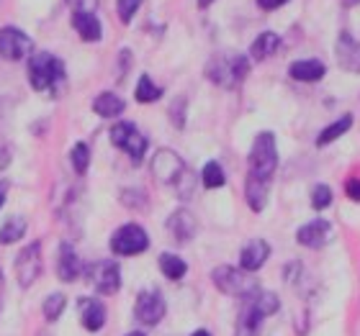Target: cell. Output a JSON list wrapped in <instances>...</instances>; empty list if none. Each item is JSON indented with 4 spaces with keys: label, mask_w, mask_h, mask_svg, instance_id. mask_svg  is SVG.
I'll use <instances>...</instances> for the list:
<instances>
[{
    "label": "cell",
    "mask_w": 360,
    "mask_h": 336,
    "mask_svg": "<svg viewBox=\"0 0 360 336\" xmlns=\"http://www.w3.org/2000/svg\"><path fill=\"white\" fill-rule=\"evenodd\" d=\"M278 308H281V300H278L276 293L257 290L255 295L245 298L242 311H240V318H237L234 336H260L263 321L268 318V316L278 314Z\"/></svg>",
    "instance_id": "cell-1"
},
{
    "label": "cell",
    "mask_w": 360,
    "mask_h": 336,
    "mask_svg": "<svg viewBox=\"0 0 360 336\" xmlns=\"http://www.w3.org/2000/svg\"><path fill=\"white\" fill-rule=\"evenodd\" d=\"M29 85L37 93L52 90V95H60V88L65 85V65L60 57L49 52L31 54L29 60Z\"/></svg>",
    "instance_id": "cell-2"
},
{
    "label": "cell",
    "mask_w": 360,
    "mask_h": 336,
    "mask_svg": "<svg viewBox=\"0 0 360 336\" xmlns=\"http://www.w3.org/2000/svg\"><path fill=\"white\" fill-rule=\"evenodd\" d=\"M250 75V60L245 54H217L206 65V77L224 90H234Z\"/></svg>",
    "instance_id": "cell-3"
},
{
    "label": "cell",
    "mask_w": 360,
    "mask_h": 336,
    "mask_svg": "<svg viewBox=\"0 0 360 336\" xmlns=\"http://www.w3.org/2000/svg\"><path fill=\"white\" fill-rule=\"evenodd\" d=\"M211 280L224 295H232V298H250L260 290L255 277H250V272H245L242 267H229V264H221L211 272Z\"/></svg>",
    "instance_id": "cell-4"
},
{
    "label": "cell",
    "mask_w": 360,
    "mask_h": 336,
    "mask_svg": "<svg viewBox=\"0 0 360 336\" xmlns=\"http://www.w3.org/2000/svg\"><path fill=\"white\" fill-rule=\"evenodd\" d=\"M278 170V149H276V136L270 131L255 136L252 149H250V172L260 180H273Z\"/></svg>",
    "instance_id": "cell-5"
},
{
    "label": "cell",
    "mask_w": 360,
    "mask_h": 336,
    "mask_svg": "<svg viewBox=\"0 0 360 336\" xmlns=\"http://www.w3.org/2000/svg\"><path fill=\"white\" fill-rule=\"evenodd\" d=\"M111 144L127 152L129 159H131V165H142L144 154H147V139H144V136L136 131L134 123H129V121L113 123V128H111Z\"/></svg>",
    "instance_id": "cell-6"
},
{
    "label": "cell",
    "mask_w": 360,
    "mask_h": 336,
    "mask_svg": "<svg viewBox=\"0 0 360 336\" xmlns=\"http://www.w3.org/2000/svg\"><path fill=\"white\" fill-rule=\"evenodd\" d=\"M85 280H88V283L96 288V293H101V295H113V293H119V288H121V267L116 262L98 260L85 267Z\"/></svg>",
    "instance_id": "cell-7"
},
{
    "label": "cell",
    "mask_w": 360,
    "mask_h": 336,
    "mask_svg": "<svg viewBox=\"0 0 360 336\" xmlns=\"http://www.w3.org/2000/svg\"><path fill=\"white\" fill-rule=\"evenodd\" d=\"M147 247H150V236L139 224L121 226L111 236V252L119 257H134V254H142Z\"/></svg>",
    "instance_id": "cell-8"
},
{
    "label": "cell",
    "mask_w": 360,
    "mask_h": 336,
    "mask_svg": "<svg viewBox=\"0 0 360 336\" xmlns=\"http://www.w3.org/2000/svg\"><path fill=\"white\" fill-rule=\"evenodd\" d=\"M39 275H41V244L31 241L15 257V280L21 288H31L39 280Z\"/></svg>",
    "instance_id": "cell-9"
},
{
    "label": "cell",
    "mask_w": 360,
    "mask_h": 336,
    "mask_svg": "<svg viewBox=\"0 0 360 336\" xmlns=\"http://www.w3.org/2000/svg\"><path fill=\"white\" fill-rule=\"evenodd\" d=\"M152 177L160 180L162 185H175L180 180V175L186 172V162L180 159L178 152L173 149H158L152 157Z\"/></svg>",
    "instance_id": "cell-10"
},
{
    "label": "cell",
    "mask_w": 360,
    "mask_h": 336,
    "mask_svg": "<svg viewBox=\"0 0 360 336\" xmlns=\"http://www.w3.org/2000/svg\"><path fill=\"white\" fill-rule=\"evenodd\" d=\"M165 298L160 290H142L136 295L134 303V316L136 321L144 323V326H158L162 318H165Z\"/></svg>",
    "instance_id": "cell-11"
},
{
    "label": "cell",
    "mask_w": 360,
    "mask_h": 336,
    "mask_svg": "<svg viewBox=\"0 0 360 336\" xmlns=\"http://www.w3.org/2000/svg\"><path fill=\"white\" fill-rule=\"evenodd\" d=\"M31 49H34V44L21 29H15V26H3L0 29V57L3 60L18 62L23 57H29Z\"/></svg>",
    "instance_id": "cell-12"
},
{
    "label": "cell",
    "mask_w": 360,
    "mask_h": 336,
    "mask_svg": "<svg viewBox=\"0 0 360 336\" xmlns=\"http://www.w3.org/2000/svg\"><path fill=\"white\" fill-rule=\"evenodd\" d=\"M335 57H338V65L345 72L360 75V41H355L347 31H342L335 41Z\"/></svg>",
    "instance_id": "cell-13"
},
{
    "label": "cell",
    "mask_w": 360,
    "mask_h": 336,
    "mask_svg": "<svg viewBox=\"0 0 360 336\" xmlns=\"http://www.w3.org/2000/svg\"><path fill=\"white\" fill-rule=\"evenodd\" d=\"M330 239H332V224L324 221V218H316V221L301 226L299 231H296V241H299L301 247H309V249L324 247Z\"/></svg>",
    "instance_id": "cell-14"
},
{
    "label": "cell",
    "mask_w": 360,
    "mask_h": 336,
    "mask_svg": "<svg viewBox=\"0 0 360 336\" xmlns=\"http://www.w3.org/2000/svg\"><path fill=\"white\" fill-rule=\"evenodd\" d=\"M77 308H80V323H83L85 331H101L105 323V306L98 298H80L77 300Z\"/></svg>",
    "instance_id": "cell-15"
},
{
    "label": "cell",
    "mask_w": 360,
    "mask_h": 336,
    "mask_svg": "<svg viewBox=\"0 0 360 336\" xmlns=\"http://www.w3.org/2000/svg\"><path fill=\"white\" fill-rule=\"evenodd\" d=\"M57 275H60L62 283H72L77 277L83 275V262L75 254L70 241H62L60 247V262H57Z\"/></svg>",
    "instance_id": "cell-16"
},
{
    "label": "cell",
    "mask_w": 360,
    "mask_h": 336,
    "mask_svg": "<svg viewBox=\"0 0 360 336\" xmlns=\"http://www.w3.org/2000/svg\"><path fill=\"white\" fill-rule=\"evenodd\" d=\"M167 231L173 234L180 244H188V241L195 236V216L191 210L178 208L175 213H170L167 218Z\"/></svg>",
    "instance_id": "cell-17"
},
{
    "label": "cell",
    "mask_w": 360,
    "mask_h": 336,
    "mask_svg": "<svg viewBox=\"0 0 360 336\" xmlns=\"http://www.w3.org/2000/svg\"><path fill=\"white\" fill-rule=\"evenodd\" d=\"M268 257H270L268 241L255 239V241H250V244H245V247H242V252H240V267L245 269V272H257V269H260L265 262H268Z\"/></svg>",
    "instance_id": "cell-18"
},
{
    "label": "cell",
    "mask_w": 360,
    "mask_h": 336,
    "mask_svg": "<svg viewBox=\"0 0 360 336\" xmlns=\"http://www.w3.org/2000/svg\"><path fill=\"white\" fill-rule=\"evenodd\" d=\"M288 75L296 83H319L327 75V67L319 60H301V62H293L291 67H288Z\"/></svg>",
    "instance_id": "cell-19"
},
{
    "label": "cell",
    "mask_w": 360,
    "mask_h": 336,
    "mask_svg": "<svg viewBox=\"0 0 360 336\" xmlns=\"http://www.w3.org/2000/svg\"><path fill=\"white\" fill-rule=\"evenodd\" d=\"M72 29L77 31V36L83 41H101L103 36V26L93 13H85V11H75L72 13Z\"/></svg>",
    "instance_id": "cell-20"
},
{
    "label": "cell",
    "mask_w": 360,
    "mask_h": 336,
    "mask_svg": "<svg viewBox=\"0 0 360 336\" xmlns=\"http://www.w3.org/2000/svg\"><path fill=\"white\" fill-rule=\"evenodd\" d=\"M268 190H270V180H260L255 175H248V182H245V198H248V206L255 213L265 208V201H268Z\"/></svg>",
    "instance_id": "cell-21"
},
{
    "label": "cell",
    "mask_w": 360,
    "mask_h": 336,
    "mask_svg": "<svg viewBox=\"0 0 360 336\" xmlns=\"http://www.w3.org/2000/svg\"><path fill=\"white\" fill-rule=\"evenodd\" d=\"M93 111H96L101 119H119L121 113L127 111V103H124L119 95H113V93H101V95L93 100Z\"/></svg>",
    "instance_id": "cell-22"
},
{
    "label": "cell",
    "mask_w": 360,
    "mask_h": 336,
    "mask_svg": "<svg viewBox=\"0 0 360 336\" xmlns=\"http://www.w3.org/2000/svg\"><path fill=\"white\" fill-rule=\"evenodd\" d=\"M278 46H281V36L273 34V31H265V34H260V36L252 41V46H250V57L257 62H263L276 52Z\"/></svg>",
    "instance_id": "cell-23"
},
{
    "label": "cell",
    "mask_w": 360,
    "mask_h": 336,
    "mask_svg": "<svg viewBox=\"0 0 360 336\" xmlns=\"http://www.w3.org/2000/svg\"><path fill=\"white\" fill-rule=\"evenodd\" d=\"M350 126H353V116H350V113H345L342 119H338L335 123H330V126L324 128L322 134L316 136V147H327V144H332L335 139L345 136L347 131H350Z\"/></svg>",
    "instance_id": "cell-24"
},
{
    "label": "cell",
    "mask_w": 360,
    "mask_h": 336,
    "mask_svg": "<svg viewBox=\"0 0 360 336\" xmlns=\"http://www.w3.org/2000/svg\"><path fill=\"white\" fill-rule=\"evenodd\" d=\"M160 269H162V275L167 277V280H183L186 277V272H188V264L183 260H180L178 254H170V252H165V254H160Z\"/></svg>",
    "instance_id": "cell-25"
},
{
    "label": "cell",
    "mask_w": 360,
    "mask_h": 336,
    "mask_svg": "<svg viewBox=\"0 0 360 336\" xmlns=\"http://www.w3.org/2000/svg\"><path fill=\"white\" fill-rule=\"evenodd\" d=\"M26 229L29 226H26V218L23 216L8 218L6 224H3V229H0V244H15V241H21Z\"/></svg>",
    "instance_id": "cell-26"
},
{
    "label": "cell",
    "mask_w": 360,
    "mask_h": 336,
    "mask_svg": "<svg viewBox=\"0 0 360 336\" xmlns=\"http://www.w3.org/2000/svg\"><path fill=\"white\" fill-rule=\"evenodd\" d=\"M134 98L139 100V103H155V100L162 98V88H158V85L152 83L150 75H142L139 77V83H136Z\"/></svg>",
    "instance_id": "cell-27"
},
{
    "label": "cell",
    "mask_w": 360,
    "mask_h": 336,
    "mask_svg": "<svg viewBox=\"0 0 360 336\" xmlns=\"http://www.w3.org/2000/svg\"><path fill=\"white\" fill-rule=\"evenodd\" d=\"M201 180H203V187L214 190V187H221V185H224V182H226V175H224V170H221V165H219V162H209V165L203 167Z\"/></svg>",
    "instance_id": "cell-28"
},
{
    "label": "cell",
    "mask_w": 360,
    "mask_h": 336,
    "mask_svg": "<svg viewBox=\"0 0 360 336\" xmlns=\"http://www.w3.org/2000/svg\"><path fill=\"white\" fill-rule=\"evenodd\" d=\"M70 162H72V170L77 172V175H85L90 167V149L88 144H75L72 147V152H70Z\"/></svg>",
    "instance_id": "cell-29"
},
{
    "label": "cell",
    "mask_w": 360,
    "mask_h": 336,
    "mask_svg": "<svg viewBox=\"0 0 360 336\" xmlns=\"http://www.w3.org/2000/svg\"><path fill=\"white\" fill-rule=\"evenodd\" d=\"M65 306H68V298H65L62 293H52V295H46V300H44L46 321H57V318L62 316V311H65Z\"/></svg>",
    "instance_id": "cell-30"
},
{
    "label": "cell",
    "mask_w": 360,
    "mask_h": 336,
    "mask_svg": "<svg viewBox=\"0 0 360 336\" xmlns=\"http://www.w3.org/2000/svg\"><path fill=\"white\" fill-rule=\"evenodd\" d=\"M332 203V190L327 185H314V190H311V208L314 210H324L330 208Z\"/></svg>",
    "instance_id": "cell-31"
},
{
    "label": "cell",
    "mask_w": 360,
    "mask_h": 336,
    "mask_svg": "<svg viewBox=\"0 0 360 336\" xmlns=\"http://www.w3.org/2000/svg\"><path fill=\"white\" fill-rule=\"evenodd\" d=\"M142 0H116V11H119V18L124 23H129L134 18V13L139 11Z\"/></svg>",
    "instance_id": "cell-32"
},
{
    "label": "cell",
    "mask_w": 360,
    "mask_h": 336,
    "mask_svg": "<svg viewBox=\"0 0 360 336\" xmlns=\"http://www.w3.org/2000/svg\"><path fill=\"white\" fill-rule=\"evenodd\" d=\"M170 116H173V126L183 128L186 126V98L180 95L173 105H170Z\"/></svg>",
    "instance_id": "cell-33"
},
{
    "label": "cell",
    "mask_w": 360,
    "mask_h": 336,
    "mask_svg": "<svg viewBox=\"0 0 360 336\" xmlns=\"http://www.w3.org/2000/svg\"><path fill=\"white\" fill-rule=\"evenodd\" d=\"M345 193H347V198L350 201H355V203H360V177H350L345 182Z\"/></svg>",
    "instance_id": "cell-34"
},
{
    "label": "cell",
    "mask_w": 360,
    "mask_h": 336,
    "mask_svg": "<svg viewBox=\"0 0 360 336\" xmlns=\"http://www.w3.org/2000/svg\"><path fill=\"white\" fill-rule=\"evenodd\" d=\"M288 0H257V6L263 8V11H276V8L285 6Z\"/></svg>",
    "instance_id": "cell-35"
},
{
    "label": "cell",
    "mask_w": 360,
    "mask_h": 336,
    "mask_svg": "<svg viewBox=\"0 0 360 336\" xmlns=\"http://www.w3.org/2000/svg\"><path fill=\"white\" fill-rule=\"evenodd\" d=\"M6 193H8V180H0V206L6 201Z\"/></svg>",
    "instance_id": "cell-36"
},
{
    "label": "cell",
    "mask_w": 360,
    "mask_h": 336,
    "mask_svg": "<svg viewBox=\"0 0 360 336\" xmlns=\"http://www.w3.org/2000/svg\"><path fill=\"white\" fill-rule=\"evenodd\" d=\"M3 167H8V152L0 147V170H3Z\"/></svg>",
    "instance_id": "cell-37"
},
{
    "label": "cell",
    "mask_w": 360,
    "mask_h": 336,
    "mask_svg": "<svg viewBox=\"0 0 360 336\" xmlns=\"http://www.w3.org/2000/svg\"><path fill=\"white\" fill-rule=\"evenodd\" d=\"M340 3H342L345 8H353V6H358L360 0H340Z\"/></svg>",
    "instance_id": "cell-38"
},
{
    "label": "cell",
    "mask_w": 360,
    "mask_h": 336,
    "mask_svg": "<svg viewBox=\"0 0 360 336\" xmlns=\"http://www.w3.org/2000/svg\"><path fill=\"white\" fill-rule=\"evenodd\" d=\"M68 3H70V6H72V8H80V6H83V3H85V0H68Z\"/></svg>",
    "instance_id": "cell-39"
},
{
    "label": "cell",
    "mask_w": 360,
    "mask_h": 336,
    "mask_svg": "<svg viewBox=\"0 0 360 336\" xmlns=\"http://www.w3.org/2000/svg\"><path fill=\"white\" fill-rule=\"evenodd\" d=\"M214 0H198V8H209Z\"/></svg>",
    "instance_id": "cell-40"
},
{
    "label": "cell",
    "mask_w": 360,
    "mask_h": 336,
    "mask_svg": "<svg viewBox=\"0 0 360 336\" xmlns=\"http://www.w3.org/2000/svg\"><path fill=\"white\" fill-rule=\"evenodd\" d=\"M191 336H211V334H209V331H203V329H198V331H195V334H191Z\"/></svg>",
    "instance_id": "cell-41"
},
{
    "label": "cell",
    "mask_w": 360,
    "mask_h": 336,
    "mask_svg": "<svg viewBox=\"0 0 360 336\" xmlns=\"http://www.w3.org/2000/svg\"><path fill=\"white\" fill-rule=\"evenodd\" d=\"M127 336H147V334H142V331H129Z\"/></svg>",
    "instance_id": "cell-42"
},
{
    "label": "cell",
    "mask_w": 360,
    "mask_h": 336,
    "mask_svg": "<svg viewBox=\"0 0 360 336\" xmlns=\"http://www.w3.org/2000/svg\"><path fill=\"white\" fill-rule=\"evenodd\" d=\"M0 283H3V272H0Z\"/></svg>",
    "instance_id": "cell-43"
}]
</instances>
